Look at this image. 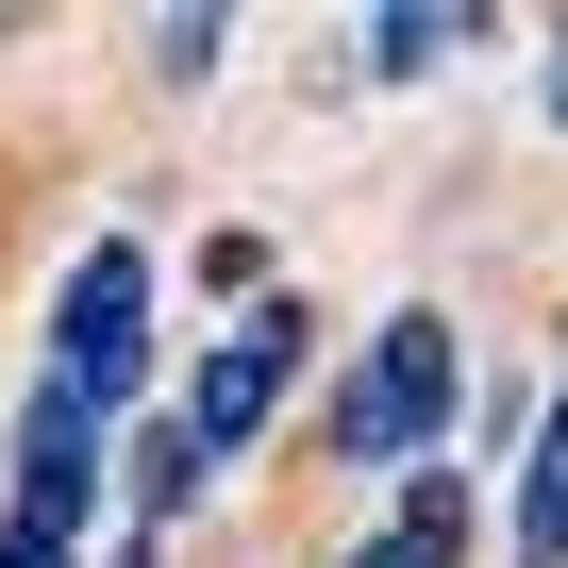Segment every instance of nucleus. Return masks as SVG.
I'll return each instance as SVG.
<instances>
[{
  "instance_id": "obj_11",
  "label": "nucleus",
  "mask_w": 568,
  "mask_h": 568,
  "mask_svg": "<svg viewBox=\"0 0 568 568\" xmlns=\"http://www.w3.org/2000/svg\"><path fill=\"white\" fill-rule=\"evenodd\" d=\"M134 568H151V551H134Z\"/></svg>"
},
{
  "instance_id": "obj_3",
  "label": "nucleus",
  "mask_w": 568,
  "mask_h": 568,
  "mask_svg": "<svg viewBox=\"0 0 568 568\" xmlns=\"http://www.w3.org/2000/svg\"><path fill=\"white\" fill-rule=\"evenodd\" d=\"M284 368H302V302H284V284H267V302H251V318H234V335H217L201 368H184V435H201V468L267 435V402H284Z\"/></svg>"
},
{
  "instance_id": "obj_4",
  "label": "nucleus",
  "mask_w": 568,
  "mask_h": 568,
  "mask_svg": "<svg viewBox=\"0 0 568 568\" xmlns=\"http://www.w3.org/2000/svg\"><path fill=\"white\" fill-rule=\"evenodd\" d=\"M84 501H101V418L68 385H34L18 402V518H0V535H68L84 551Z\"/></svg>"
},
{
  "instance_id": "obj_7",
  "label": "nucleus",
  "mask_w": 568,
  "mask_h": 568,
  "mask_svg": "<svg viewBox=\"0 0 568 568\" xmlns=\"http://www.w3.org/2000/svg\"><path fill=\"white\" fill-rule=\"evenodd\" d=\"M468 34H485L468 0H385V18H368V68H385V84H418V68H452Z\"/></svg>"
},
{
  "instance_id": "obj_5",
  "label": "nucleus",
  "mask_w": 568,
  "mask_h": 568,
  "mask_svg": "<svg viewBox=\"0 0 568 568\" xmlns=\"http://www.w3.org/2000/svg\"><path fill=\"white\" fill-rule=\"evenodd\" d=\"M501 535H518V568H568V385H551V418L518 435V501H501Z\"/></svg>"
},
{
  "instance_id": "obj_2",
  "label": "nucleus",
  "mask_w": 568,
  "mask_h": 568,
  "mask_svg": "<svg viewBox=\"0 0 568 568\" xmlns=\"http://www.w3.org/2000/svg\"><path fill=\"white\" fill-rule=\"evenodd\" d=\"M51 385H68L84 418H118V402L151 385V251H134V234H101V251L68 267V302H51Z\"/></svg>"
},
{
  "instance_id": "obj_1",
  "label": "nucleus",
  "mask_w": 568,
  "mask_h": 568,
  "mask_svg": "<svg viewBox=\"0 0 568 568\" xmlns=\"http://www.w3.org/2000/svg\"><path fill=\"white\" fill-rule=\"evenodd\" d=\"M452 385H468L452 318H435V302H402V318L352 352V385H335L318 452H335V468H452Z\"/></svg>"
},
{
  "instance_id": "obj_9",
  "label": "nucleus",
  "mask_w": 568,
  "mask_h": 568,
  "mask_svg": "<svg viewBox=\"0 0 568 568\" xmlns=\"http://www.w3.org/2000/svg\"><path fill=\"white\" fill-rule=\"evenodd\" d=\"M217 34H234V18H151V68H168V84H201V68H217Z\"/></svg>"
},
{
  "instance_id": "obj_8",
  "label": "nucleus",
  "mask_w": 568,
  "mask_h": 568,
  "mask_svg": "<svg viewBox=\"0 0 568 568\" xmlns=\"http://www.w3.org/2000/svg\"><path fill=\"white\" fill-rule=\"evenodd\" d=\"M168 501H201V435H184V418H168V435H134V535H151Z\"/></svg>"
},
{
  "instance_id": "obj_6",
  "label": "nucleus",
  "mask_w": 568,
  "mask_h": 568,
  "mask_svg": "<svg viewBox=\"0 0 568 568\" xmlns=\"http://www.w3.org/2000/svg\"><path fill=\"white\" fill-rule=\"evenodd\" d=\"M452 551H468V468H402V518L352 568H452Z\"/></svg>"
},
{
  "instance_id": "obj_10",
  "label": "nucleus",
  "mask_w": 568,
  "mask_h": 568,
  "mask_svg": "<svg viewBox=\"0 0 568 568\" xmlns=\"http://www.w3.org/2000/svg\"><path fill=\"white\" fill-rule=\"evenodd\" d=\"M551 118H568V34H551Z\"/></svg>"
}]
</instances>
